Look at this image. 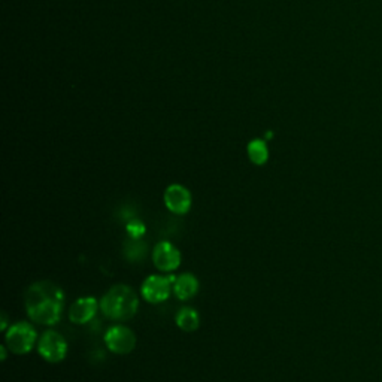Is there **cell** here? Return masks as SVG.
Returning a JSON list of instances; mask_svg holds the SVG:
<instances>
[{
    "mask_svg": "<svg viewBox=\"0 0 382 382\" xmlns=\"http://www.w3.org/2000/svg\"><path fill=\"white\" fill-rule=\"evenodd\" d=\"M105 344L114 354H129L136 346V335L125 326H114L105 333Z\"/></svg>",
    "mask_w": 382,
    "mask_h": 382,
    "instance_id": "5",
    "label": "cell"
},
{
    "mask_svg": "<svg viewBox=\"0 0 382 382\" xmlns=\"http://www.w3.org/2000/svg\"><path fill=\"white\" fill-rule=\"evenodd\" d=\"M127 231H129L132 239H139L145 233V226L139 220H133L129 222V224H127Z\"/></svg>",
    "mask_w": 382,
    "mask_h": 382,
    "instance_id": "14",
    "label": "cell"
},
{
    "mask_svg": "<svg viewBox=\"0 0 382 382\" xmlns=\"http://www.w3.org/2000/svg\"><path fill=\"white\" fill-rule=\"evenodd\" d=\"M145 254H146L145 242H141L139 239H130L129 242H125L124 256L127 257V260L141 261L142 259H145Z\"/></svg>",
    "mask_w": 382,
    "mask_h": 382,
    "instance_id": "13",
    "label": "cell"
},
{
    "mask_svg": "<svg viewBox=\"0 0 382 382\" xmlns=\"http://www.w3.org/2000/svg\"><path fill=\"white\" fill-rule=\"evenodd\" d=\"M0 353H2V360L5 362V360H6V348L5 346L0 348Z\"/></svg>",
    "mask_w": 382,
    "mask_h": 382,
    "instance_id": "16",
    "label": "cell"
},
{
    "mask_svg": "<svg viewBox=\"0 0 382 382\" xmlns=\"http://www.w3.org/2000/svg\"><path fill=\"white\" fill-rule=\"evenodd\" d=\"M248 157L250 160L257 165V166H263L264 163L268 162L269 158V150H268V145L266 142H264L263 139H254L248 144Z\"/></svg>",
    "mask_w": 382,
    "mask_h": 382,
    "instance_id": "12",
    "label": "cell"
},
{
    "mask_svg": "<svg viewBox=\"0 0 382 382\" xmlns=\"http://www.w3.org/2000/svg\"><path fill=\"white\" fill-rule=\"evenodd\" d=\"M199 291V281L191 273H183L174 281V293L176 299L179 300H188L191 297H194Z\"/></svg>",
    "mask_w": 382,
    "mask_h": 382,
    "instance_id": "10",
    "label": "cell"
},
{
    "mask_svg": "<svg viewBox=\"0 0 382 382\" xmlns=\"http://www.w3.org/2000/svg\"><path fill=\"white\" fill-rule=\"evenodd\" d=\"M172 280L175 278H165V277H160V275H151V277H148L141 286V293L144 296V299L148 303H154V305L165 302L167 297L171 296Z\"/></svg>",
    "mask_w": 382,
    "mask_h": 382,
    "instance_id": "6",
    "label": "cell"
},
{
    "mask_svg": "<svg viewBox=\"0 0 382 382\" xmlns=\"http://www.w3.org/2000/svg\"><path fill=\"white\" fill-rule=\"evenodd\" d=\"M35 327L27 321H18L10 326L6 332V346L14 354H27L36 344Z\"/></svg>",
    "mask_w": 382,
    "mask_h": 382,
    "instance_id": "3",
    "label": "cell"
},
{
    "mask_svg": "<svg viewBox=\"0 0 382 382\" xmlns=\"http://www.w3.org/2000/svg\"><path fill=\"white\" fill-rule=\"evenodd\" d=\"M176 326L184 332H196L200 326V318L196 310L193 307L184 306L175 315Z\"/></svg>",
    "mask_w": 382,
    "mask_h": 382,
    "instance_id": "11",
    "label": "cell"
},
{
    "mask_svg": "<svg viewBox=\"0 0 382 382\" xmlns=\"http://www.w3.org/2000/svg\"><path fill=\"white\" fill-rule=\"evenodd\" d=\"M38 353L48 363H60L68 354V344L59 332L47 330L39 339Z\"/></svg>",
    "mask_w": 382,
    "mask_h": 382,
    "instance_id": "4",
    "label": "cell"
},
{
    "mask_svg": "<svg viewBox=\"0 0 382 382\" xmlns=\"http://www.w3.org/2000/svg\"><path fill=\"white\" fill-rule=\"evenodd\" d=\"M99 306L100 303H98V300H96L94 297H81V299H78L70 306V311H69L70 321L73 324H79V326L87 324L94 318Z\"/></svg>",
    "mask_w": 382,
    "mask_h": 382,
    "instance_id": "9",
    "label": "cell"
},
{
    "mask_svg": "<svg viewBox=\"0 0 382 382\" xmlns=\"http://www.w3.org/2000/svg\"><path fill=\"white\" fill-rule=\"evenodd\" d=\"M27 315L42 326H54L60 321L65 293L51 281H38L31 284L24 296Z\"/></svg>",
    "mask_w": 382,
    "mask_h": 382,
    "instance_id": "1",
    "label": "cell"
},
{
    "mask_svg": "<svg viewBox=\"0 0 382 382\" xmlns=\"http://www.w3.org/2000/svg\"><path fill=\"white\" fill-rule=\"evenodd\" d=\"M139 299L129 285L116 284L106 291L100 300L102 314L114 321H127L135 316Z\"/></svg>",
    "mask_w": 382,
    "mask_h": 382,
    "instance_id": "2",
    "label": "cell"
},
{
    "mask_svg": "<svg viewBox=\"0 0 382 382\" xmlns=\"http://www.w3.org/2000/svg\"><path fill=\"white\" fill-rule=\"evenodd\" d=\"M165 205L172 214L184 215L191 208V193L184 185H169L165 191Z\"/></svg>",
    "mask_w": 382,
    "mask_h": 382,
    "instance_id": "8",
    "label": "cell"
},
{
    "mask_svg": "<svg viewBox=\"0 0 382 382\" xmlns=\"http://www.w3.org/2000/svg\"><path fill=\"white\" fill-rule=\"evenodd\" d=\"M8 328V315L3 312L2 314V330H6Z\"/></svg>",
    "mask_w": 382,
    "mask_h": 382,
    "instance_id": "15",
    "label": "cell"
},
{
    "mask_svg": "<svg viewBox=\"0 0 382 382\" xmlns=\"http://www.w3.org/2000/svg\"><path fill=\"white\" fill-rule=\"evenodd\" d=\"M153 263L162 272H174L181 264V252L172 243L160 242L153 251Z\"/></svg>",
    "mask_w": 382,
    "mask_h": 382,
    "instance_id": "7",
    "label": "cell"
}]
</instances>
